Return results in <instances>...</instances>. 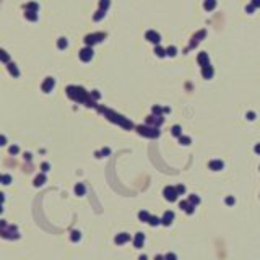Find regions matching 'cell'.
<instances>
[{
  "instance_id": "6da1fadb",
  "label": "cell",
  "mask_w": 260,
  "mask_h": 260,
  "mask_svg": "<svg viewBox=\"0 0 260 260\" xmlns=\"http://www.w3.org/2000/svg\"><path fill=\"white\" fill-rule=\"evenodd\" d=\"M138 132H140L141 135H146V137H151V138H155V137L159 135V130L150 129V127H138Z\"/></svg>"
},
{
  "instance_id": "7a4b0ae2",
  "label": "cell",
  "mask_w": 260,
  "mask_h": 260,
  "mask_svg": "<svg viewBox=\"0 0 260 260\" xmlns=\"http://www.w3.org/2000/svg\"><path fill=\"white\" fill-rule=\"evenodd\" d=\"M164 197H166V200H169V202H176V200H177V192H176L174 187H166Z\"/></svg>"
},
{
  "instance_id": "3957f363",
  "label": "cell",
  "mask_w": 260,
  "mask_h": 260,
  "mask_svg": "<svg viewBox=\"0 0 260 260\" xmlns=\"http://www.w3.org/2000/svg\"><path fill=\"white\" fill-rule=\"evenodd\" d=\"M172 220H174V213H172V211H166L161 221H163V224H166V226H168V224L172 223Z\"/></svg>"
},
{
  "instance_id": "277c9868",
  "label": "cell",
  "mask_w": 260,
  "mask_h": 260,
  "mask_svg": "<svg viewBox=\"0 0 260 260\" xmlns=\"http://www.w3.org/2000/svg\"><path fill=\"white\" fill-rule=\"evenodd\" d=\"M143 241H145V236L141 234V233H138L137 236H135V239H133L135 247H137V249H140V247H141V244H143Z\"/></svg>"
},
{
  "instance_id": "5b68a950",
  "label": "cell",
  "mask_w": 260,
  "mask_h": 260,
  "mask_svg": "<svg viewBox=\"0 0 260 260\" xmlns=\"http://www.w3.org/2000/svg\"><path fill=\"white\" fill-rule=\"evenodd\" d=\"M52 86H54V80H52V78H47L46 81L42 83V91L49 93L51 89H52Z\"/></svg>"
},
{
  "instance_id": "8992f818",
  "label": "cell",
  "mask_w": 260,
  "mask_h": 260,
  "mask_svg": "<svg viewBox=\"0 0 260 260\" xmlns=\"http://www.w3.org/2000/svg\"><path fill=\"white\" fill-rule=\"evenodd\" d=\"M146 37L151 41V42H159V34L155 33V31H148V33H146Z\"/></svg>"
},
{
  "instance_id": "52a82bcc",
  "label": "cell",
  "mask_w": 260,
  "mask_h": 260,
  "mask_svg": "<svg viewBox=\"0 0 260 260\" xmlns=\"http://www.w3.org/2000/svg\"><path fill=\"white\" fill-rule=\"evenodd\" d=\"M179 205H181V208H182V210H185L187 211V213H193V208H195V207H193V205H190V203L189 202H181V203H179Z\"/></svg>"
},
{
  "instance_id": "ba28073f",
  "label": "cell",
  "mask_w": 260,
  "mask_h": 260,
  "mask_svg": "<svg viewBox=\"0 0 260 260\" xmlns=\"http://www.w3.org/2000/svg\"><path fill=\"white\" fill-rule=\"evenodd\" d=\"M91 49H83L81 52H80V57H81V60H89L91 59Z\"/></svg>"
},
{
  "instance_id": "9c48e42d",
  "label": "cell",
  "mask_w": 260,
  "mask_h": 260,
  "mask_svg": "<svg viewBox=\"0 0 260 260\" xmlns=\"http://www.w3.org/2000/svg\"><path fill=\"white\" fill-rule=\"evenodd\" d=\"M210 169H213V171H220V169H223V161H211L210 163Z\"/></svg>"
},
{
  "instance_id": "30bf717a",
  "label": "cell",
  "mask_w": 260,
  "mask_h": 260,
  "mask_svg": "<svg viewBox=\"0 0 260 260\" xmlns=\"http://www.w3.org/2000/svg\"><path fill=\"white\" fill-rule=\"evenodd\" d=\"M129 239H130V236L124 233V234H119V236H117V237H116V242H117V244H124V242H127Z\"/></svg>"
},
{
  "instance_id": "8fae6325",
  "label": "cell",
  "mask_w": 260,
  "mask_h": 260,
  "mask_svg": "<svg viewBox=\"0 0 260 260\" xmlns=\"http://www.w3.org/2000/svg\"><path fill=\"white\" fill-rule=\"evenodd\" d=\"M46 182V176L44 174H41V176H37L36 179H34V185L36 187H39V185H42V184Z\"/></svg>"
},
{
  "instance_id": "7c38bea8",
  "label": "cell",
  "mask_w": 260,
  "mask_h": 260,
  "mask_svg": "<svg viewBox=\"0 0 260 260\" xmlns=\"http://www.w3.org/2000/svg\"><path fill=\"white\" fill-rule=\"evenodd\" d=\"M75 192H77V195H85V192H86L85 185H83V184H78V185L75 187Z\"/></svg>"
},
{
  "instance_id": "4fadbf2b",
  "label": "cell",
  "mask_w": 260,
  "mask_h": 260,
  "mask_svg": "<svg viewBox=\"0 0 260 260\" xmlns=\"http://www.w3.org/2000/svg\"><path fill=\"white\" fill-rule=\"evenodd\" d=\"M8 70L12 72L13 77H18V75H20V72H18V68L15 67V64H8Z\"/></svg>"
},
{
  "instance_id": "5bb4252c",
  "label": "cell",
  "mask_w": 260,
  "mask_h": 260,
  "mask_svg": "<svg viewBox=\"0 0 260 260\" xmlns=\"http://www.w3.org/2000/svg\"><path fill=\"white\" fill-rule=\"evenodd\" d=\"M138 218H140L141 221H150V213H146V211H140V215H138Z\"/></svg>"
},
{
  "instance_id": "9a60e30c",
  "label": "cell",
  "mask_w": 260,
  "mask_h": 260,
  "mask_svg": "<svg viewBox=\"0 0 260 260\" xmlns=\"http://www.w3.org/2000/svg\"><path fill=\"white\" fill-rule=\"evenodd\" d=\"M189 202H190V205H193V207H195V205H198V203H200V198H198L197 195H190Z\"/></svg>"
},
{
  "instance_id": "2e32d148",
  "label": "cell",
  "mask_w": 260,
  "mask_h": 260,
  "mask_svg": "<svg viewBox=\"0 0 260 260\" xmlns=\"http://www.w3.org/2000/svg\"><path fill=\"white\" fill-rule=\"evenodd\" d=\"M26 18H28V20H31V21H36V20H37L36 12H26Z\"/></svg>"
},
{
  "instance_id": "e0dca14e",
  "label": "cell",
  "mask_w": 260,
  "mask_h": 260,
  "mask_svg": "<svg viewBox=\"0 0 260 260\" xmlns=\"http://www.w3.org/2000/svg\"><path fill=\"white\" fill-rule=\"evenodd\" d=\"M0 60H2V62H8L10 60L8 54H7L5 51H2V49H0Z\"/></svg>"
},
{
  "instance_id": "ac0fdd59",
  "label": "cell",
  "mask_w": 260,
  "mask_h": 260,
  "mask_svg": "<svg viewBox=\"0 0 260 260\" xmlns=\"http://www.w3.org/2000/svg\"><path fill=\"white\" fill-rule=\"evenodd\" d=\"M0 182H2V184H5V185H8V184L12 182V177H10L8 174H5V176H2V179H0Z\"/></svg>"
},
{
  "instance_id": "d6986e66",
  "label": "cell",
  "mask_w": 260,
  "mask_h": 260,
  "mask_svg": "<svg viewBox=\"0 0 260 260\" xmlns=\"http://www.w3.org/2000/svg\"><path fill=\"white\" fill-rule=\"evenodd\" d=\"M215 5H216V2H215V0H207V2H205V8L207 10L215 8Z\"/></svg>"
},
{
  "instance_id": "ffe728a7",
  "label": "cell",
  "mask_w": 260,
  "mask_h": 260,
  "mask_svg": "<svg viewBox=\"0 0 260 260\" xmlns=\"http://www.w3.org/2000/svg\"><path fill=\"white\" fill-rule=\"evenodd\" d=\"M159 221H161L159 218H156V216H150V221H148V223H150L151 226H156V224H159Z\"/></svg>"
},
{
  "instance_id": "44dd1931",
  "label": "cell",
  "mask_w": 260,
  "mask_h": 260,
  "mask_svg": "<svg viewBox=\"0 0 260 260\" xmlns=\"http://www.w3.org/2000/svg\"><path fill=\"white\" fill-rule=\"evenodd\" d=\"M172 135H176V137H181V127H179V125H174V127H172Z\"/></svg>"
},
{
  "instance_id": "7402d4cb",
  "label": "cell",
  "mask_w": 260,
  "mask_h": 260,
  "mask_svg": "<svg viewBox=\"0 0 260 260\" xmlns=\"http://www.w3.org/2000/svg\"><path fill=\"white\" fill-rule=\"evenodd\" d=\"M179 140H181L182 145H190V138L189 137H182V135H181V137H179Z\"/></svg>"
},
{
  "instance_id": "603a6c76",
  "label": "cell",
  "mask_w": 260,
  "mask_h": 260,
  "mask_svg": "<svg viewBox=\"0 0 260 260\" xmlns=\"http://www.w3.org/2000/svg\"><path fill=\"white\" fill-rule=\"evenodd\" d=\"M176 192H177V195H181V193L185 192V187H184V185H177V187H176Z\"/></svg>"
},
{
  "instance_id": "cb8c5ba5",
  "label": "cell",
  "mask_w": 260,
  "mask_h": 260,
  "mask_svg": "<svg viewBox=\"0 0 260 260\" xmlns=\"http://www.w3.org/2000/svg\"><path fill=\"white\" fill-rule=\"evenodd\" d=\"M78 239H80V233L78 231H73L72 233V241H78Z\"/></svg>"
},
{
  "instance_id": "d4e9b609",
  "label": "cell",
  "mask_w": 260,
  "mask_h": 260,
  "mask_svg": "<svg viewBox=\"0 0 260 260\" xmlns=\"http://www.w3.org/2000/svg\"><path fill=\"white\" fill-rule=\"evenodd\" d=\"M26 8H29V10H33V12H36V10H37V5H36V3H28Z\"/></svg>"
},
{
  "instance_id": "484cf974",
  "label": "cell",
  "mask_w": 260,
  "mask_h": 260,
  "mask_svg": "<svg viewBox=\"0 0 260 260\" xmlns=\"http://www.w3.org/2000/svg\"><path fill=\"white\" fill-rule=\"evenodd\" d=\"M18 151H20L18 146H15V145H13V146H10V153H12V155H16Z\"/></svg>"
},
{
  "instance_id": "4316f807",
  "label": "cell",
  "mask_w": 260,
  "mask_h": 260,
  "mask_svg": "<svg viewBox=\"0 0 260 260\" xmlns=\"http://www.w3.org/2000/svg\"><path fill=\"white\" fill-rule=\"evenodd\" d=\"M164 260H177V257H176L174 254H168V255L164 257Z\"/></svg>"
},
{
  "instance_id": "83f0119b",
  "label": "cell",
  "mask_w": 260,
  "mask_h": 260,
  "mask_svg": "<svg viewBox=\"0 0 260 260\" xmlns=\"http://www.w3.org/2000/svg\"><path fill=\"white\" fill-rule=\"evenodd\" d=\"M65 46H67V41H65V39H60V41H59V47H62V49H64Z\"/></svg>"
},
{
  "instance_id": "f1b7e54d",
  "label": "cell",
  "mask_w": 260,
  "mask_h": 260,
  "mask_svg": "<svg viewBox=\"0 0 260 260\" xmlns=\"http://www.w3.org/2000/svg\"><path fill=\"white\" fill-rule=\"evenodd\" d=\"M5 143H7V138L3 137V135H0V146H3Z\"/></svg>"
},
{
  "instance_id": "f546056e",
  "label": "cell",
  "mask_w": 260,
  "mask_h": 260,
  "mask_svg": "<svg viewBox=\"0 0 260 260\" xmlns=\"http://www.w3.org/2000/svg\"><path fill=\"white\" fill-rule=\"evenodd\" d=\"M168 54H169V55H174V54H176V47H169V49H168Z\"/></svg>"
},
{
  "instance_id": "4dcf8cb0",
  "label": "cell",
  "mask_w": 260,
  "mask_h": 260,
  "mask_svg": "<svg viewBox=\"0 0 260 260\" xmlns=\"http://www.w3.org/2000/svg\"><path fill=\"white\" fill-rule=\"evenodd\" d=\"M156 54L158 55H164V51H163L161 47H156Z\"/></svg>"
},
{
  "instance_id": "1f68e13d",
  "label": "cell",
  "mask_w": 260,
  "mask_h": 260,
  "mask_svg": "<svg viewBox=\"0 0 260 260\" xmlns=\"http://www.w3.org/2000/svg\"><path fill=\"white\" fill-rule=\"evenodd\" d=\"M41 168H42V171H44V172H46V171H49V164H47V163H44V164L41 166Z\"/></svg>"
},
{
  "instance_id": "d6a6232c",
  "label": "cell",
  "mask_w": 260,
  "mask_h": 260,
  "mask_svg": "<svg viewBox=\"0 0 260 260\" xmlns=\"http://www.w3.org/2000/svg\"><path fill=\"white\" fill-rule=\"evenodd\" d=\"M226 203H228V205H233V203H234V198H233V197H229V198H226Z\"/></svg>"
},
{
  "instance_id": "836d02e7",
  "label": "cell",
  "mask_w": 260,
  "mask_h": 260,
  "mask_svg": "<svg viewBox=\"0 0 260 260\" xmlns=\"http://www.w3.org/2000/svg\"><path fill=\"white\" fill-rule=\"evenodd\" d=\"M247 117H249V119H250V120H254V119H255L254 112H249V114H247Z\"/></svg>"
},
{
  "instance_id": "e575fe53",
  "label": "cell",
  "mask_w": 260,
  "mask_h": 260,
  "mask_svg": "<svg viewBox=\"0 0 260 260\" xmlns=\"http://www.w3.org/2000/svg\"><path fill=\"white\" fill-rule=\"evenodd\" d=\"M3 200H5V197H3V193L0 192V203H3Z\"/></svg>"
},
{
  "instance_id": "d590c367",
  "label": "cell",
  "mask_w": 260,
  "mask_h": 260,
  "mask_svg": "<svg viewBox=\"0 0 260 260\" xmlns=\"http://www.w3.org/2000/svg\"><path fill=\"white\" fill-rule=\"evenodd\" d=\"M254 5L255 7H260V0H254Z\"/></svg>"
},
{
  "instance_id": "8d00e7d4",
  "label": "cell",
  "mask_w": 260,
  "mask_h": 260,
  "mask_svg": "<svg viewBox=\"0 0 260 260\" xmlns=\"http://www.w3.org/2000/svg\"><path fill=\"white\" fill-rule=\"evenodd\" d=\"M255 153L260 155V145H257V146H255Z\"/></svg>"
},
{
  "instance_id": "74e56055",
  "label": "cell",
  "mask_w": 260,
  "mask_h": 260,
  "mask_svg": "<svg viewBox=\"0 0 260 260\" xmlns=\"http://www.w3.org/2000/svg\"><path fill=\"white\" fill-rule=\"evenodd\" d=\"M25 159H28V161H29V159H31V155L26 153V155H25Z\"/></svg>"
},
{
  "instance_id": "f35d334b",
  "label": "cell",
  "mask_w": 260,
  "mask_h": 260,
  "mask_svg": "<svg viewBox=\"0 0 260 260\" xmlns=\"http://www.w3.org/2000/svg\"><path fill=\"white\" fill-rule=\"evenodd\" d=\"M155 260H164V257H161V255H156Z\"/></svg>"
},
{
  "instance_id": "ab89813d",
  "label": "cell",
  "mask_w": 260,
  "mask_h": 260,
  "mask_svg": "<svg viewBox=\"0 0 260 260\" xmlns=\"http://www.w3.org/2000/svg\"><path fill=\"white\" fill-rule=\"evenodd\" d=\"M140 260H146V257H145V255H141V257H140Z\"/></svg>"
},
{
  "instance_id": "60d3db41",
  "label": "cell",
  "mask_w": 260,
  "mask_h": 260,
  "mask_svg": "<svg viewBox=\"0 0 260 260\" xmlns=\"http://www.w3.org/2000/svg\"><path fill=\"white\" fill-rule=\"evenodd\" d=\"M2 211H3V208H2V205H0V213H2Z\"/></svg>"
},
{
  "instance_id": "b9f144b4",
  "label": "cell",
  "mask_w": 260,
  "mask_h": 260,
  "mask_svg": "<svg viewBox=\"0 0 260 260\" xmlns=\"http://www.w3.org/2000/svg\"><path fill=\"white\" fill-rule=\"evenodd\" d=\"M0 179H2V176H0Z\"/></svg>"
}]
</instances>
